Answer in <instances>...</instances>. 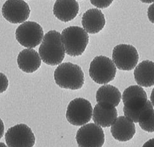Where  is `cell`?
Masks as SVG:
<instances>
[{
    "label": "cell",
    "instance_id": "obj_1",
    "mask_svg": "<svg viewBox=\"0 0 154 147\" xmlns=\"http://www.w3.org/2000/svg\"><path fill=\"white\" fill-rule=\"evenodd\" d=\"M125 116L134 123H138L144 111L151 104L147 95L140 85H132L126 88L122 95Z\"/></svg>",
    "mask_w": 154,
    "mask_h": 147
},
{
    "label": "cell",
    "instance_id": "obj_2",
    "mask_svg": "<svg viewBox=\"0 0 154 147\" xmlns=\"http://www.w3.org/2000/svg\"><path fill=\"white\" fill-rule=\"evenodd\" d=\"M38 51L44 63L52 66L60 64L65 58L66 50L60 32L54 30L48 32L42 41Z\"/></svg>",
    "mask_w": 154,
    "mask_h": 147
},
{
    "label": "cell",
    "instance_id": "obj_3",
    "mask_svg": "<svg viewBox=\"0 0 154 147\" xmlns=\"http://www.w3.org/2000/svg\"><path fill=\"white\" fill-rule=\"evenodd\" d=\"M54 76L56 84L62 88L79 90L85 83V75L81 68L71 62H64L58 66Z\"/></svg>",
    "mask_w": 154,
    "mask_h": 147
},
{
    "label": "cell",
    "instance_id": "obj_4",
    "mask_svg": "<svg viewBox=\"0 0 154 147\" xmlns=\"http://www.w3.org/2000/svg\"><path fill=\"white\" fill-rule=\"evenodd\" d=\"M61 36L66 54L72 57L81 56L89 43L88 33L80 27L66 28L62 31Z\"/></svg>",
    "mask_w": 154,
    "mask_h": 147
},
{
    "label": "cell",
    "instance_id": "obj_5",
    "mask_svg": "<svg viewBox=\"0 0 154 147\" xmlns=\"http://www.w3.org/2000/svg\"><path fill=\"white\" fill-rule=\"evenodd\" d=\"M89 76L97 84H107L113 81L116 74V67L110 58L98 56L90 63Z\"/></svg>",
    "mask_w": 154,
    "mask_h": 147
},
{
    "label": "cell",
    "instance_id": "obj_6",
    "mask_svg": "<svg viewBox=\"0 0 154 147\" xmlns=\"http://www.w3.org/2000/svg\"><path fill=\"white\" fill-rule=\"evenodd\" d=\"M93 112L92 105L89 101L83 98H76L68 105L66 119L72 125L81 126L91 120Z\"/></svg>",
    "mask_w": 154,
    "mask_h": 147
},
{
    "label": "cell",
    "instance_id": "obj_7",
    "mask_svg": "<svg viewBox=\"0 0 154 147\" xmlns=\"http://www.w3.org/2000/svg\"><path fill=\"white\" fill-rule=\"evenodd\" d=\"M17 41L22 46L34 48L38 46L44 38L42 27L35 22H25L16 30Z\"/></svg>",
    "mask_w": 154,
    "mask_h": 147
},
{
    "label": "cell",
    "instance_id": "obj_8",
    "mask_svg": "<svg viewBox=\"0 0 154 147\" xmlns=\"http://www.w3.org/2000/svg\"><path fill=\"white\" fill-rule=\"evenodd\" d=\"M112 58L117 68L120 70L130 71L137 66L139 55L134 46L119 44L114 47Z\"/></svg>",
    "mask_w": 154,
    "mask_h": 147
},
{
    "label": "cell",
    "instance_id": "obj_9",
    "mask_svg": "<svg viewBox=\"0 0 154 147\" xmlns=\"http://www.w3.org/2000/svg\"><path fill=\"white\" fill-rule=\"evenodd\" d=\"M5 140L8 147H33L35 137L27 125L19 124L7 130Z\"/></svg>",
    "mask_w": 154,
    "mask_h": 147
},
{
    "label": "cell",
    "instance_id": "obj_10",
    "mask_svg": "<svg viewBox=\"0 0 154 147\" xmlns=\"http://www.w3.org/2000/svg\"><path fill=\"white\" fill-rule=\"evenodd\" d=\"M75 139L79 147H102L104 143L105 136L100 126L89 123L78 129Z\"/></svg>",
    "mask_w": 154,
    "mask_h": 147
},
{
    "label": "cell",
    "instance_id": "obj_11",
    "mask_svg": "<svg viewBox=\"0 0 154 147\" xmlns=\"http://www.w3.org/2000/svg\"><path fill=\"white\" fill-rule=\"evenodd\" d=\"M2 15L11 24L24 22L29 18L30 7L23 0H7L2 7Z\"/></svg>",
    "mask_w": 154,
    "mask_h": 147
},
{
    "label": "cell",
    "instance_id": "obj_12",
    "mask_svg": "<svg viewBox=\"0 0 154 147\" xmlns=\"http://www.w3.org/2000/svg\"><path fill=\"white\" fill-rule=\"evenodd\" d=\"M111 133L113 137L119 142H128L136 133L134 122L126 116L117 117L111 126Z\"/></svg>",
    "mask_w": 154,
    "mask_h": 147
},
{
    "label": "cell",
    "instance_id": "obj_13",
    "mask_svg": "<svg viewBox=\"0 0 154 147\" xmlns=\"http://www.w3.org/2000/svg\"><path fill=\"white\" fill-rule=\"evenodd\" d=\"M118 116L116 107L108 103H97L93 112L94 123L103 128L109 127L115 121Z\"/></svg>",
    "mask_w": 154,
    "mask_h": 147
},
{
    "label": "cell",
    "instance_id": "obj_14",
    "mask_svg": "<svg viewBox=\"0 0 154 147\" xmlns=\"http://www.w3.org/2000/svg\"><path fill=\"white\" fill-rule=\"evenodd\" d=\"M79 10V3L76 0H56L53 8L55 17L64 22L74 19Z\"/></svg>",
    "mask_w": 154,
    "mask_h": 147
},
{
    "label": "cell",
    "instance_id": "obj_15",
    "mask_svg": "<svg viewBox=\"0 0 154 147\" xmlns=\"http://www.w3.org/2000/svg\"><path fill=\"white\" fill-rule=\"evenodd\" d=\"M106 20L102 11L96 8L87 10L82 17V25L87 33L96 34L104 28Z\"/></svg>",
    "mask_w": 154,
    "mask_h": 147
},
{
    "label": "cell",
    "instance_id": "obj_16",
    "mask_svg": "<svg viewBox=\"0 0 154 147\" xmlns=\"http://www.w3.org/2000/svg\"><path fill=\"white\" fill-rule=\"evenodd\" d=\"M42 63L38 53L31 48L25 49L21 51L17 58L19 68L23 72L32 73L38 70Z\"/></svg>",
    "mask_w": 154,
    "mask_h": 147
},
{
    "label": "cell",
    "instance_id": "obj_17",
    "mask_svg": "<svg viewBox=\"0 0 154 147\" xmlns=\"http://www.w3.org/2000/svg\"><path fill=\"white\" fill-rule=\"evenodd\" d=\"M134 78L140 86L150 87L154 85V62L145 60L139 63L134 70Z\"/></svg>",
    "mask_w": 154,
    "mask_h": 147
},
{
    "label": "cell",
    "instance_id": "obj_18",
    "mask_svg": "<svg viewBox=\"0 0 154 147\" xmlns=\"http://www.w3.org/2000/svg\"><path fill=\"white\" fill-rule=\"evenodd\" d=\"M122 97L120 91L116 87L111 85H105L97 90L96 99L97 103H108L116 107L120 104Z\"/></svg>",
    "mask_w": 154,
    "mask_h": 147
},
{
    "label": "cell",
    "instance_id": "obj_19",
    "mask_svg": "<svg viewBox=\"0 0 154 147\" xmlns=\"http://www.w3.org/2000/svg\"><path fill=\"white\" fill-rule=\"evenodd\" d=\"M140 128L149 133L154 132V109H149L139 121Z\"/></svg>",
    "mask_w": 154,
    "mask_h": 147
},
{
    "label": "cell",
    "instance_id": "obj_20",
    "mask_svg": "<svg viewBox=\"0 0 154 147\" xmlns=\"http://www.w3.org/2000/svg\"><path fill=\"white\" fill-rule=\"evenodd\" d=\"M91 3L98 8L104 9L109 7L113 0H90Z\"/></svg>",
    "mask_w": 154,
    "mask_h": 147
},
{
    "label": "cell",
    "instance_id": "obj_21",
    "mask_svg": "<svg viewBox=\"0 0 154 147\" xmlns=\"http://www.w3.org/2000/svg\"><path fill=\"white\" fill-rule=\"evenodd\" d=\"M8 85L9 82L6 76L2 73H0V94L5 92L8 87Z\"/></svg>",
    "mask_w": 154,
    "mask_h": 147
},
{
    "label": "cell",
    "instance_id": "obj_22",
    "mask_svg": "<svg viewBox=\"0 0 154 147\" xmlns=\"http://www.w3.org/2000/svg\"><path fill=\"white\" fill-rule=\"evenodd\" d=\"M147 15L150 22L154 24V3L149 7Z\"/></svg>",
    "mask_w": 154,
    "mask_h": 147
},
{
    "label": "cell",
    "instance_id": "obj_23",
    "mask_svg": "<svg viewBox=\"0 0 154 147\" xmlns=\"http://www.w3.org/2000/svg\"><path fill=\"white\" fill-rule=\"evenodd\" d=\"M5 132V126L2 120L0 118V139L2 138Z\"/></svg>",
    "mask_w": 154,
    "mask_h": 147
},
{
    "label": "cell",
    "instance_id": "obj_24",
    "mask_svg": "<svg viewBox=\"0 0 154 147\" xmlns=\"http://www.w3.org/2000/svg\"><path fill=\"white\" fill-rule=\"evenodd\" d=\"M142 147H154V138L150 139L149 141L145 143Z\"/></svg>",
    "mask_w": 154,
    "mask_h": 147
},
{
    "label": "cell",
    "instance_id": "obj_25",
    "mask_svg": "<svg viewBox=\"0 0 154 147\" xmlns=\"http://www.w3.org/2000/svg\"><path fill=\"white\" fill-rule=\"evenodd\" d=\"M150 101L153 105V106L154 107V88L152 89L151 95H150Z\"/></svg>",
    "mask_w": 154,
    "mask_h": 147
},
{
    "label": "cell",
    "instance_id": "obj_26",
    "mask_svg": "<svg viewBox=\"0 0 154 147\" xmlns=\"http://www.w3.org/2000/svg\"><path fill=\"white\" fill-rule=\"evenodd\" d=\"M142 3H154V0H140Z\"/></svg>",
    "mask_w": 154,
    "mask_h": 147
},
{
    "label": "cell",
    "instance_id": "obj_27",
    "mask_svg": "<svg viewBox=\"0 0 154 147\" xmlns=\"http://www.w3.org/2000/svg\"><path fill=\"white\" fill-rule=\"evenodd\" d=\"M0 147H8V146H7L4 143L0 142Z\"/></svg>",
    "mask_w": 154,
    "mask_h": 147
}]
</instances>
